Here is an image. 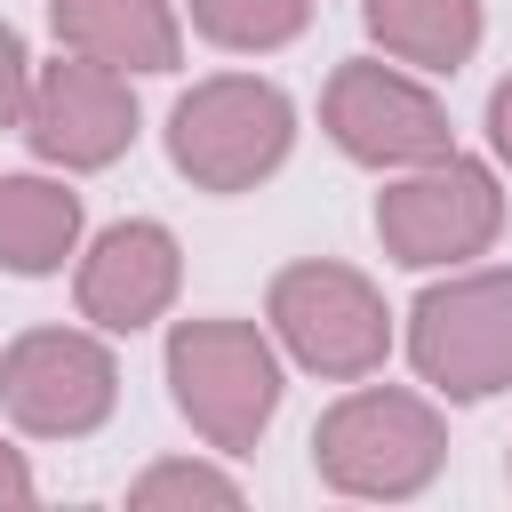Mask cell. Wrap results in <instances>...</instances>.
<instances>
[{
	"instance_id": "6da1fadb",
	"label": "cell",
	"mask_w": 512,
	"mask_h": 512,
	"mask_svg": "<svg viewBox=\"0 0 512 512\" xmlns=\"http://www.w3.org/2000/svg\"><path fill=\"white\" fill-rule=\"evenodd\" d=\"M440 464H448V424L424 392H400V384H360L312 424V472L336 496L400 504L432 488Z\"/></svg>"
},
{
	"instance_id": "7a4b0ae2",
	"label": "cell",
	"mask_w": 512,
	"mask_h": 512,
	"mask_svg": "<svg viewBox=\"0 0 512 512\" xmlns=\"http://www.w3.org/2000/svg\"><path fill=\"white\" fill-rule=\"evenodd\" d=\"M168 392L184 408V424L208 448H256L272 408H280V352L256 320L208 312V320H176L168 336Z\"/></svg>"
},
{
	"instance_id": "3957f363",
	"label": "cell",
	"mask_w": 512,
	"mask_h": 512,
	"mask_svg": "<svg viewBox=\"0 0 512 512\" xmlns=\"http://www.w3.org/2000/svg\"><path fill=\"white\" fill-rule=\"evenodd\" d=\"M296 144V104L256 72H216L176 96L168 112V160L200 192H248L264 184Z\"/></svg>"
},
{
	"instance_id": "277c9868",
	"label": "cell",
	"mask_w": 512,
	"mask_h": 512,
	"mask_svg": "<svg viewBox=\"0 0 512 512\" xmlns=\"http://www.w3.org/2000/svg\"><path fill=\"white\" fill-rule=\"evenodd\" d=\"M264 320L280 336V352L312 376H336V384H360L384 368L392 352V312L384 296L352 272V264H288L264 296Z\"/></svg>"
},
{
	"instance_id": "5b68a950",
	"label": "cell",
	"mask_w": 512,
	"mask_h": 512,
	"mask_svg": "<svg viewBox=\"0 0 512 512\" xmlns=\"http://www.w3.org/2000/svg\"><path fill=\"white\" fill-rule=\"evenodd\" d=\"M408 360L448 400L512 384V272H448L408 304Z\"/></svg>"
},
{
	"instance_id": "8992f818",
	"label": "cell",
	"mask_w": 512,
	"mask_h": 512,
	"mask_svg": "<svg viewBox=\"0 0 512 512\" xmlns=\"http://www.w3.org/2000/svg\"><path fill=\"white\" fill-rule=\"evenodd\" d=\"M504 232V192L480 160L464 152H440L424 168H400L392 192H376V240L392 264L408 272H432V264H464V256H488Z\"/></svg>"
},
{
	"instance_id": "52a82bcc",
	"label": "cell",
	"mask_w": 512,
	"mask_h": 512,
	"mask_svg": "<svg viewBox=\"0 0 512 512\" xmlns=\"http://www.w3.org/2000/svg\"><path fill=\"white\" fill-rule=\"evenodd\" d=\"M320 128H328L336 152L360 160V168H424V160L456 152L448 104H440L416 72L376 64V56H352V64L328 72V88H320Z\"/></svg>"
},
{
	"instance_id": "ba28073f",
	"label": "cell",
	"mask_w": 512,
	"mask_h": 512,
	"mask_svg": "<svg viewBox=\"0 0 512 512\" xmlns=\"http://www.w3.org/2000/svg\"><path fill=\"white\" fill-rule=\"evenodd\" d=\"M120 400V360L88 328H32L0 352V408L40 440H88Z\"/></svg>"
},
{
	"instance_id": "9c48e42d",
	"label": "cell",
	"mask_w": 512,
	"mask_h": 512,
	"mask_svg": "<svg viewBox=\"0 0 512 512\" xmlns=\"http://www.w3.org/2000/svg\"><path fill=\"white\" fill-rule=\"evenodd\" d=\"M24 144L56 168H112L136 144V96L128 72L96 64V56H56L32 72V104H24Z\"/></svg>"
},
{
	"instance_id": "30bf717a",
	"label": "cell",
	"mask_w": 512,
	"mask_h": 512,
	"mask_svg": "<svg viewBox=\"0 0 512 512\" xmlns=\"http://www.w3.org/2000/svg\"><path fill=\"white\" fill-rule=\"evenodd\" d=\"M176 280H184L176 232L128 216V224L88 240V256L72 272V296H80V320H96L104 336H136V328H152L176 304Z\"/></svg>"
},
{
	"instance_id": "8fae6325",
	"label": "cell",
	"mask_w": 512,
	"mask_h": 512,
	"mask_svg": "<svg viewBox=\"0 0 512 512\" xmlns=\"http://www.w3.org/2000/svg\"><path fill=\"white\" fill-rule=\"evenodd\" d=\"M48 24L72 56H96L112 72H176L184 24L168 0H48Z\"/></svg>"
},
{
	"instance_id": "7c38bea8",
	"label": "cell",
	"mask_w": 512,
	"mask_h": 512,
	"mask_svg": "<svg viewBox=\"0 0 512 512\" xmlns=\"http://www.w3.org/2000/svg\"><path fill=\"white\" fill-rule=\"evenodd\" d=\"M80 248V192L56 176H0V272H56Z\"/></svg>"
},
{
	"instance_id": "4fadbf2b",
	"label": "cell",
	"mask_w": 512,
	"mask_h": 512,
	"mask_svg": "<svg viewBox=\"0 0 512 512\" xmlns=\"http://www.w3.org/2000/svg\"><path fill=\"white\" fill-rule=\"evenodd\" d=\"M360 16L368 40L416 72H456L480 48V0H360Z\"/></svg>"
},
{
	"instance_id": "5bb4252c",
	"label": "cell",
	"mask_w": 512,
	"mask_h": 512,
	"mask_svg": "<svg viewBox=\"0 0 512 512\" xmlns=\"http://www.w3.org/2000/svg\"><path fill=\"white\" fill-rule=\"evenodd\" d=\"M192 24L216 48H288L312 24V0H192Z\"/></svg>"
},
{
	"instance_id": "9a60e30c",
	"label": "cell",
	"mask_w": 512,
	"mask_h": 512,
	"mask_svg": "<svg viewBox=\"0 0 512 512\" xmlns=\"http://www.w3.org/2000/svg\"><path fill=\"white\" fill-rule=\"evenodd\" d=\"M136 512H160V504H240V480L216 472V464H152L136 488H128Z\"/></svg>"
},
{
	"instance_id": "2e32d148",
	"label": "cell",
	"mask_w": 512,
	"mask_h": 512,
	"mask_svg": "<svg viewBox=\"0 0 512 512\" xmlns=\"http://www.w3.org/2000/svg\"><path fill=\"white\" fill-rule=\"evenodd\" d=\"M24 104H32V56L16 24H0V128H24Z\"/></svg>"
},
{
	"instance_id": "e0dca14e",
	"label": "cell",
	"mask_w": 512,
	"mask_h": 512,
	"mask_svg": "<svg viewBox=\"0 0 512 512\" xmlns=\"http://www.w3.org/2000/svg\"><path fill=\"white\" fill-rule=\"evenodd\" d=\"M40 488H32V464H24V448H8L0 440V512H24Z\"/></svg>"
},
{
	"instance_id": "ac0fdd59",
	"label": "cell",
	"mask_w": 512,
	"mask_h": 512,
	"mask_svg": "<svg viewBox=\"0 0 512 512\" xmlns=\"http://www.w3.org/2000/svg\"><path fill=\"white\" fill-rule=\"evenodd\" d=\"M488 144H496V160L512 168V80H496V96H488Z\"/></svg>"
},
{
	"instance_id": "d6986e66",
	"label": "cell",
	"mask_w": 512,
	"mask_h": 512,
	"mask_svg": "<svg viewBox=\"0 0 512 512\" xmlns=\"http://www.w3.org/2000/svg\"><path fill=\"white\" fill-rule=\"evenodd\" d=\"M504 480H512V464H504Z\"/></svg>"
}]
</instances>
